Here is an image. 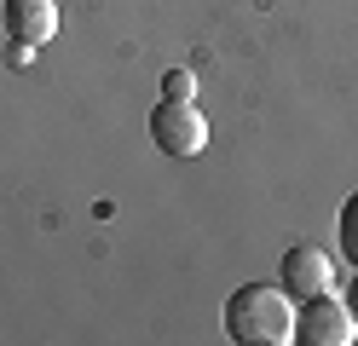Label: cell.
I'll return each instance as SVG.
<instances>
[{"instance_id":"obj_5","label":"cell","mask_w":358,"mask_h":346,"mask_svg":"<svg viewBox=\"0 0 358 346\" xmlns=\"http://www.w3.org/2000/svg\"><path fill=\"white\" fill-rule=\"evenodd\" d=\"M6 35L24 46H47L58 35V6L52 0H6Z\"/></svg>"},{"instance_id":"obj_2","label":"cell","mask_w":358,"mask_h":346,"mask_svg":"<svg viewBox=\"0 0 358 346\" xmlns=\"http://www.w3.org/2000/svg\"><path fill=\"white\" fill-rule=\"evenodd\" d=\"M150 145L162 156H203L208 145V115L191 99H162L150 110Z\"/></svg>"},{"instance_id":"obj_6","label":"cell","mask_w":358,"mask_h":346,"mask_svg":"<svg viewBox=\"0 0 358 346\" xmlns=\"http://www.w3.org/2000/svg\"><path fill=\"white\" fill-rule=\"evenodd\" d=\"M341 254L358 266V191L347 196V208H341Z\"/></svg>"},{"instance_id":"obj_3","label":"cell","mask_w":358,"mask_h":346,"mask_svg":"<svg viewBox=\"0 0 358 346\" xmlns=\"http://www.w3.org/2000/svg\"><path fill=\"white\" fill-rule=\"evenodd\" d=\"M295 340H306V346H352L358 340V317L335 294H312L306 312L295 317Z\"/></svg>"},{"instance_id":"obj_7","label":"cell","mask_w":358,"mask_h":346,"mask_svg":"<svg viewBox=\"0 0 358 346\" xmlns=\"http://www.w3.org/2000/svg\"><path fill=\"white\" fill-rule=\"evenodd\" d=\"M162 99H196V75L191 69H168L162 75Z\"/></svg>"},{"instance_id":"obj_8","label":"cell","mask_w":358,"mask_h":346,"mask_svg":"<svg viewBox=\"0 0 358 346\" xmlns=\"http://www.w3.org/2000/svg\"><path fill=\"white\" fill-rule=\"evenodd\" d=\"M6 58H12V64H17V69H24V64H29V58H35V46H24V41H12V46H6Z\"/></svg>"},{"instance_id":"obj_1","label":"cell","mask_w":358,"mask_h":346,"mask_svg":"<svg viewBox=\"0 0 358 346\" xmlns=\"http://www.w3.org/2000/svg\"><path fill=\"white\" fill-rule=\"evenodd\" d=\"M226 335L237 346H289L295 340V306H289V289L272 283H243L226 300Z\"/></svg>"},{"instance_id":"obj_4","label":"cell","mask_w":358,"mask_h":346,"mask_svg":"<svg viewBox=\"0 0 358 346\" xmlns=\"http://www.w3.org/2000/svg\"><path fill=\"white\" fill-rule=\"evenodd\" d=\"M278 283L289 294L312 300V294H329L335 289V266H329V254L318 243H295V248L283 254V266H278Z\"/></svg>"},{"instance_id":"obj_9","label":"cell","mask_w":358,"mask_h":346,"mask_svg":"<svg viewBox=\"0 0 358 346\" xmlns=\"http://www.w3.org/2000/svg\"><path fill=\"white\" fill-rule=\"evenodd\" d=\"M347 306H352V317H358V283H352V300H347Z\"/></svg>"}]
</instances>
